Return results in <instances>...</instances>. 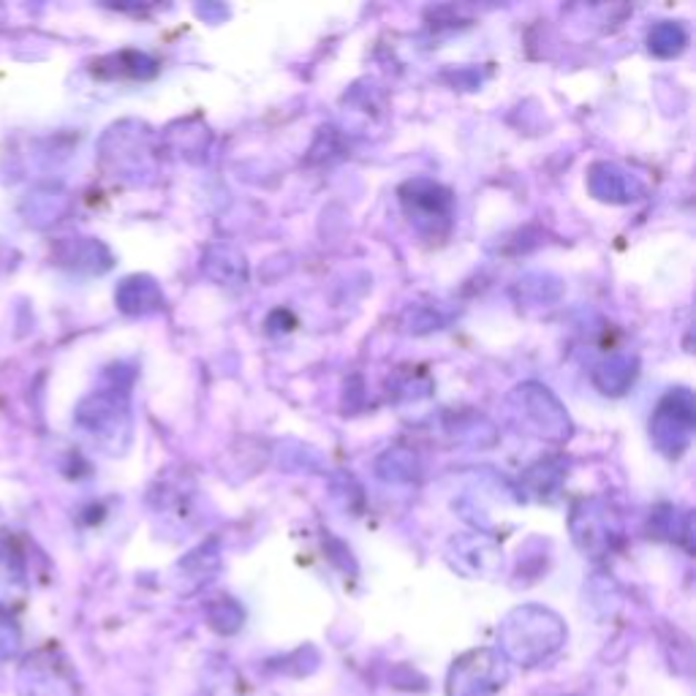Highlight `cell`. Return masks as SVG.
I'll return each instance as SVG.
<instances>
[{
	"label": "cell",
	"instance_id": "7a4b0ae2",
	"mask_svg": "<svg viewBox=\"0 0 696 696\" xmlns=\"http://www.w3.org/2000/svg\"><path fill=\"white\" fill-rule=\"evenodd\" d=\"M20 628L9 617H0V664L11 662L20 653Z\"/></svg>",
	"mask_w": 696,
	"mask_h": 696
},
{
	"label": "cell",
	"instance_id": "6da1fadb",
	"mask_svg": "<svg viewBox=\"0 0 696 696\" xmlns=\"http://www.w3.org/2000/svg\"><path fill=\"white\" fill-rule=\"evenodd\" d=\"M17 696H80V686L63 662L35 653L17 672Z\"/></svg>",
	"mask_w": 696,
	"mask_h": 696
}]
</instances>
